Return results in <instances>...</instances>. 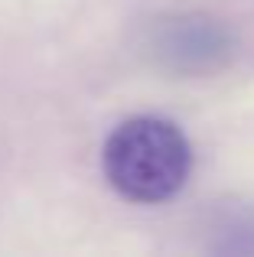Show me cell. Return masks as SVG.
Here are the masks:
<instances>
[{"mask_svg":"<svg viewBox=\"0 0 254 257\" xmlns=\"http://www.w3.org/2000/svg\"><path fill=\"white\" fill-rule=\"evenodd\" d=\"M101 170L121 199L157 205L179 195L192 170V147L173 120L157 114L127 117L108 134Z\"/></svg>","mask_w":254,"mask_h":257,"instance_id":"cell-1","label":"cell"}]
</instances>
